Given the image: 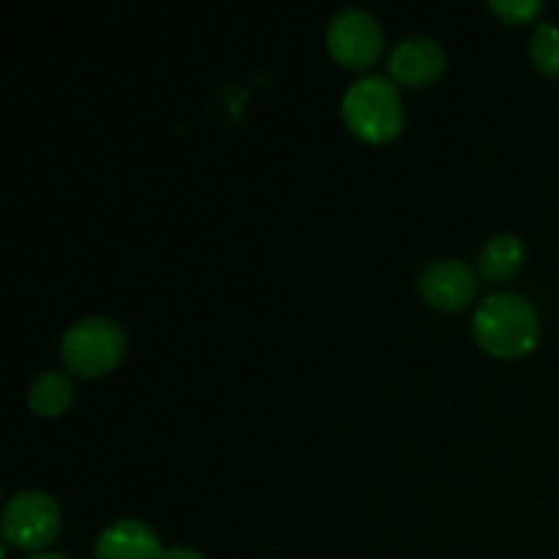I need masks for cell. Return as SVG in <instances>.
<instances>
[{
  "label": "cell",
  "instance_id": "4",
  "mask_svg": "<svg viewBox=\"0 0 559 559\" xmlns=\"http://www.w3.org/2000/svg\"><path fill=\"white\" fill-rule=\"evenodd\" d=\"M3 538L14 549L36 551L55 540L60 530V508L47 491H16L3 508Z\"/></svg>",
  "mask_w": 559,
  "mask_h": 559
},
{
  "label": "cell",
  "instance_id": "9",
  "mask_svg": "<svg viewBox=\"0 0 559 559\" xmlns=\"http://www.w3.org/2000/svg\"><path fill=\"white\" fill-rule=\"evenodd\" d=\"M74 402V385L63 371H44L27 391V407L41 418H58Z\"/></svg>",
  "mask_w": 559,
  "mask_h": 559
},
{
  "label": "cell",
  "instance_id": "7",
  "mask_svg": "<svg viewBox=\"0 0 559 559\" xmlns=\"http://www.w3.org/2000/svg\"><path fill=\"white\" fill-rule=\"evenodd\" d=\"M388 69H391L393 80L399 85L426 87L440 80L442 71H445V52H442L435 38H404L393 47L391 58H388Z\"/></svg>",
  "mask_w": 559,
  "mask_h": 559
},
{
  "label": "cell",
  "instance_id": "13",
  "mask_svg": "<svg viewBox=\"0 0 559 559\" xmlns=\"http://www.w3.org/2000/svg\"><path fill=\"white\" fill-rule=\"evenodd\" d=\"M162 559H205L202 557V551L197 549H186V546H178V549H169L164 551Z\"/></svg>",
  "mask_w": 559,
  "mask_h": 559
},
{
  "label": "cell",
  "instance_id": "11",
  "mask_svg": "<svg viewBox=\"0 0 559 559\" xmlns=\"http://www.w3.org/2000/svg\"><path fill=\"white\" fill-rule=\"evenodd\" d=\"M530 58L544 76H559V27L540 22L530 38Z\"/></svg>",
  "mask_w": 559,
  "mask_h": 559
},
{
  "label": "cell",
  "instance_id": "6",
  "mask_svg": "<svg viewBox=\"0 0 559 559\" xmlns=\"http://www.w3.org/2000/svg\"><path fill=\"white\" fill-rule=\"evenodd\" d=\"M418 289L437 311H462L478 295V273L462 260H437L424 267Z\"/></svg>",
  "mask_w": 559,
  "mask_h": 559
},
{
  "label": "cell",
  "instance_id": "1",
  "mask_svg": "<svg viewBox=\"0 0 559 559\" xmlns=\"http://www.w3.org/2000/svg\"><path fill=\"white\" fill-rule=\"evenodd\" d=\"M473 336L495 358H524L540 342L538 311L522 295L495 293L475 309Z\"/></svg>",
  "mask_w": 559,
  "mask_h": 559
},
{
  "label": "cell",
  "instance_id": "3",
  "mask_svg": "<svg viewBox=\"0 0 559 559\" xmlns=\"http://www.w3.org/2000/svg\"><path fill=\"white\" fill-rule=\"evenodd\" d=\"M126 331L107 317H87L74 322L60 338V358L66 369L85 380L109 374L126 355Z\"/></svg>",
  "mask_w": 559,
  "mask_h": 559
},
{
  "label": "cell",
  "instance_id": "8",
  "mask_svg": "<svg viewBox=\"0 0 559 559\" xmlns=\"http://www.w3.org/2000/svg\"><path fill=\"white\" fill-rule=\"evenodd\" d=\"M96 559H162L164 549L158 535L136 519H120L109 524L93 549Z\"/></svg>",
  "mask_w": 559,
  "mask_h": 559
},
{
  "label": "cell",
  "instance_id": "12",
  "mask_svg": "<svg viewBox=\"0 0 559 559\" xmlns=\"http://www.w3.org/2000/svg\"><path fill=\"white\" fill-rule=\"evenodd\" d=\"M489 9L508 25H524V22L538 20L544 3L540 0H491Z\"/></svg>",
  "mask_w": 559,
  "mask_h": 559
},
{
  "label": "cell",
  "instance_id": "10",
  "mask_svg": "<svg viewBox=\"0 0 559 559\" xmlns=\"http://www.w3.org/2000/svg\"><path fill=\"white\" fill-rule=\"evenodd\" d=\"M524 262V243L516 235H495L480 251V276L489 282H506L516 276Z\"/></svg>",
  "mask_w": 559,
  "mask_h": 559
},
{
  "label": "cell",
  "instance_id": "14",
  "mask_svg": "<svg viewBox=\"0 0 559 559\" xmlns=\"http://www.w3.org/2000/svg\"><path fill=\"white\" fill-rule=\"evenodd\" d=\"M27 559H71V557H66V555H55V551H44V555L27 557Z\"/></svg>",
  "mask_w": 559,
  "mask_h": 559
},
{
  "label": "cell",
  "instance_id": "5",
  "mask_svg": "<svg viewBox=\"0 0 559 559\" xmlns=\"http://www.w3.org/2000/svg\"><path fill=\"white\" fill-rule=\"evenodd\" d=\"M328 52L344 69H369L377 63L385 47V33H382L380 22L369 14L366 9H347L336 11L333 20L328 22Z\"/></svg>",
  "mask_w": 559,
  "mask_h": 559
},
{
  "label": "cell",
  "instance_id": "2",
  "mask_svg": "<svg viewBox=\"0 0 559 559\" xmlns=\"http://www.w3.org/2000/svg\"><path fill=\"white\" fill-rule=\"evenodd\" d=\"M347 129L369 145H385L404 129V102L399 87L388 76L369 74L353 82L342 98Z\"/></svg>",
  "mask_w": 559,
  "mask_h": 559
}]
</instances>
